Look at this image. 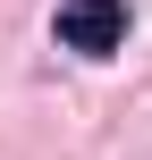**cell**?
I'll return each mask as SVG.
<instances>
[{
    "mask_svg": "<svg viewBox=\"0 0 152 160\" xmlns=\"http://www.w3.org/2000/svg\"><path fill=\"white\" fill-rule=\"evenodd\" d=\"M118 42H127V0H59V51L110 59Z\"/></svg>",
    "mask_w": 152,
    "mask_h": 160,
    "instance_id": "cell-1",
    "label": "cell"
}]
</instances>
